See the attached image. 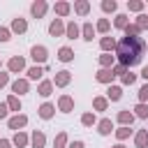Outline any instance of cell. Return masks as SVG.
<instances>
[{"label":"cell","instance_id":"1","mask_svg":"<svg viewBox=\"0 0 148 148\" xmlns=\"http://www.w3.org/2000/svg\"><path fill=\"white\" fill-rule=\"evenodd\" d=\"M146 49H148V42H146L143 37H123V39L116 42V49H113V51H116L118 62H120L123 67L132 69L134 65H139V62L143 60Z\"/></svg>","mask_w":148,"mask_h":148},{"label":"cell","instance_id":"2","mask_svg":"<svg viewBox=\"0 0 148 148\" xmlns=\"http://www.w3.org/2000/svg\"><path fill=\"white\" fill-rule=\"evenodd\" d=\"M30 58H32L39 67H44V65H46V60H49V49H46V46H42V44H35V46L30 49Z\"/></svg>","mask_w":148,"mask_h":148},{"label":"cell","instance_id":"3","mask_svg":"<svg viewBox=\"0 0 148 148\" xmlns=\"http://www.w3.org/2000/svg\"><path fill=\"white\" fill-rule=\"evenodd\" d=\"M25 125H28V116L25 113H14V116L7 118V127L14 130V132H21Z\"/></svg>","mask_w":148,"mask_h":148},{"label":"cell","instance_id":"4","mask_svg":"<svg viewBox=\"0 0 148 148\" xmlns=\"http://www.w3.org/2000/svg\"><path fill=\"white\" fill-rule=\"evenodd\" d=\"M7 72H9V74L25 72V58H23V56H12V58L7 60Z\"/></svg>","mask_w":148,"mask_h":148},{"label":"cell","instance_id":"5","mask_svg":"<svg viewBox=\"0 0 148 148\" xmlns=\"http://www.w3.org/2000/svg\"><path fill=\"white\" fill-rule=\"evenodd\" d=\"M69 83H72V72H67V69L56 72V76H53V88H65V86H69Z\"/></svg>","mask_w":148,"mask_h":148},{"label":"cell","instance_id":"6","mask_svg":"<svg viewBox=\"0 0 148 148\" xmlns=\"http://www.w3.org/2000/svg\"><path fill=\"white\" fill-rule=\"evenodd\" d=\"M25 92H30V81H28V79H16V81H12V95L21 97V95H25Z\"/></svg>","mask_w":148,"mask_h":148},{"label":"cell","instance_id":"7","mask_svg":"<svg viewBox=\"0 0 148 148\" xmlns=\"http://www.w3.org/2000/svg\"><path fill=\"white\" fill-rule=\"evenodd\" d=\"M46 12H49V5H46L44 0H35V2L30 5V14H32V18H44Z\"/></svg>","mask_w":148,"mask_h":148},{"label":"cell","instance_id":"8","mask_svg":"<svg viewBox=\"0 0 148 148\" xmlns=\"http://www.w3.org/2000/svg\"><path fill=\"white\" fill-rule=\"evenodd\" d=\"M49 35L51 37H65V21L62 18H53L49 23Z\"/></svg>","mask_w":148,"mask_h":148},{"label":"cell","instance_id":"9","mask_svg":"<svg viewBox=\"0 0 148 148\" xmlns=\"http://www.w3.org/2000/svg\"><path fill=\"white\" fill-rule=\"evenodd\" d=\"M58 111L72 113V111H74V97H72V95H60V97H58Z\"/></svg>","mask_w":148,"mask_h":148},{"label":"cell","instance_id":"10","mask_svg":"<svg viewBox=\"0 0 148 148\" xmlns=\"http://www.w3.org/2000/svg\"><path fill=\"white\" fill-rule=\"evenodd\" d=\"M37 116H39L42 120H51V118L56 116V104H51V102H44V104L37 109Z\"/></svg>","mask_w":148,"mask_h":148},{"label":"cell","instance_id":"11","mask_svg":"<svg viewBox=\"0 0 148 148\" xmlns=\"http://www.w3.org/2000/svg\"><path fill=\"white\" fill-rule=\"evenodd\" d=\"M116 120H118L123 127H132V123H134L136 118H134V113H132L130 109H123V111H118V113H116Z\"/></svg>","mask_w":148,"mask_h":148},{"label":"cell","instance_id":"12","mask_svg":"<svg viewBox=\"0 0 148 148\" xmlns=\"http://www.w3.org/2000/svg\"><path fill=\"white\" fill-rule=\"evenodd\" d=\"M97 134L99 136H109L111 132H113V120L111 118H102V120H97Z\"/></svg>","mask_w":148,"mask_h":148},{"label":"cell","instance_id":"13","mask_svg":"<svg viewBox=\"0 0 148 148\" xmlns=\"http://www.w3.org/2000/svg\"><path fill=\"white\" fill-rule=\"evenodd\" d=\"M113 79H116L113 72H111V69H104V67H99L97 74H95V81H97V83H109V86H113Z\"/></svg>","mask_w":148,"mask_h":148},{"label":"cell","instance_id":"14","mask_svg":"<svg viewBox=\"0 0 148 148\" xmlns=\"http://www.w3.org/2000/svg\"><path fill=\"white\" fill-rule=\"evenodd\" d=\"M30 146H32V148H44V146H46V134H44L42 130H35V132L30 134Z\"/></svg>","mask_w":148,"mask_h":148},{"label":"cell","instance_id":"15","mask_svg":"<svg viewBox=\"0 0 148 148\" xmlns=\"http://www.w3.org/2000/svg\"><path fill=\"white\" fill-rule=\"evenodd\" d=\"M53 12H56V16L65 18V16H69V12H72V5H69L67 0H60V2H56V5H53Z\"/></svg>","mask_w":148,"mask_h":148},{"label":"cell","instance_id":"16","mask_svg":"<svg viewBox=\"0 0 148 148\" xmlns=\"http://www.w3.org/2000/svg\"><path fill=\"white\" fill-rule=\"evenodd\" d=\"M9 30H12V32H16V35H23V32L28 30V21H25V18H21V16H16V18H12Z\"/></svg>","mask_w":148,"mask_h":148},{"label":"cell","instance_id":"17","mask_svg":"<svg viewBox=\"0 0 148 148\" xmlns=\"http://www.w3.org/2000/svg\"><path fill=\"white\" fill-rule=\"evenodd\" d=\"M37 95H39V97H51V95H53V81H49V79L39 81V86H37Z\"/></svg>","mask_w":148,"mask_h":148},{"label":"cell","instance_id":"18","mask_svg":"<svg viewBox=\"0 0 148 148\" xmlns=\"http://www.w3.org/2000/svg\"><path fill=\"white\" fill-rule=\"evenodd\" d=\"M30 143V136L21 130V132H14V136H12V146H16V148H25Z\"/></svg>","mask_w":148,"mask_h":148},{"label":"cell","instance_id":"19","mask_svg":"<svg viewBox=\"0 0 148 148\" xmlns=\"http://www.w3.org/2000/svg\"><path fill=\"white\" fill-rule=\"evenodd\" d=\"M65 37H67V39H76V37H81V28H79L74 21H67V23H65Z\"/></svg>","mask_w":148,"mask_h":148},{"label":"cell","instance_id":"20","mask_svg":"<svg viewBox=\"0 0 148 148\" xmlns=\"http://www.w3.org/2000/svg\"><path fill=\"white\" fill-rule=\"evenodd\" d=\"M109 102H120L123 99V86H109L106 95H104Z\"/></svg>","mask_w":148,"mask_h":148},{"label":"cell","instance_id":"21","mask_svg":"<svg viewBox=\"0 0 148 148\" xmlns=\"http://www.w3.org/2000/svg\"><path fill=\"white\" fill-rule=\"evenodd\" d=\"M99 49H102V53H111V51L116 49V39H113L111 35H104V37L99 39Z\"/></svg>","mask_w":148,"mask_h":148},{"label":"cell","instance_id":"22","mask_svg":"<svg viewBox=\"0 0 148 148\" xmlns=\"http://www.w3.org/2000/svg\"><path fill=\"white\" fill-rule=\"evenodd\" d=\"M134 146L136 148H148V130L134 132Z\"/></svg>","mask_w":148,"mask_h":148},{"label":"cell","instance_id":"23","mask_svg":"<svg viewBox=\"0 0 148 148\" xmlns=\"http://www.w3.org/2000/svg\"><path fill=\"white\" fill-rule=\"evenodd\" d=\"M92 37H95V25H92L90 21H86V23L81 25V39H86V42H92Z\"/></svg>","mask_w":148,"mask_h":148},{"label":"cell","instance_id":"24","mask_svg":"<svg viewBox=\"0 0 148 148\" xmlns=\"http://www.w3.org/2000/svg\"><path fill=\"white\" fill-rule=\"evenodd\" d=\"M58 60H60V62H72V60H74V49L60 46V49H58Z\"/></svg>","mask_w":148,"mask_h":148},{"label":"cell","instance_id":"25","mask_svg":"<svg viewBox=\"0 0 148 148\" xmlns=\"http://www.w3.org/2000/svg\"><path fill=\"white\" fill-rule=\"evenodd\" d=\"M88 12H90V2H88V0H74V14L86 16Z\"/></svg>","mask_w":148,"mask_h":148},{"label":"cell","instance_id":"26","mask_svg":"<svg viewBox=\"0 0 148 148\" xmlns=\"http://www.w3.org/2000/svg\"><path fill=\"white\" fill-rule=\"evenodd\" d=\"M25 74H28V81H37V79H42V76H44V67L32 65V67H28V69H25Z\"/></svg>","mask_w":148,"mask_h":148},{"label":"cell","instance_id":"27","mask_svg":"<svg viewBox=\"0 0 148 148\" xmlns=\"http://www.w3.org/2000/svg\"><path fill=\"white\" fill-rule=\"evenodd\" d=\"M5 104H7V109H9V111H14V113H18V111L23 109V104H21V97H16V95H9Z\"/></svg>","mask_w":148,"mask_h":148},{"label":"cell","instance_id":"28","mask_svg":"<svg viewBox=\"0 0 148 148\" xmlns=\"http://www.w3.org/2000/svg\"><path fill=\"white\" fill-rule=\"evenodd\" d=\"M92 109H95V111H106V109H109V99H106L104 95L92 97Z\"/></svg>","mask_w":148,"mask_h":148},{"label":"cell","instance_id":"29","mask_svg":"<svg viewBox=\"0 0 148 148\" xmlns=\"http://www.w3.org/2000/svg\"><path fill=\"white\" fill-rule=\"evenodd\" d=\"M113 134H116L118 143H123V141H125V139H130V136H132L134 132H132V127H123V125H120L118 130H113Z\"/></svg>","mask_w":148,"mask_h":148},{"label":"cell","instance_id":"30","mask_svg":"<svg viewBox=\"0 0 148 148\" xmlns=\"http://www.w3.org/2000/svg\"><path fill=\"white\" fill-rule=\"evenodd\" d=\"M99 7H102L104 14H116V12H118V2H116V0H102Z\"/></svg>","mask_w":148,"mask_h":148},{"label":"cell","instance_id":"31","mask_svg":"<svg viewBox=\"0 0 148 148\" xmlns=\"http://www.w3.org/2000/svg\"><path fill=\"white\" fill-rule=\"evenodd\" d=\"M81 125H83V127H92V125H97V116H95V111H86V113L81 116Z\"/></svg>","mask_w":148,"mask_h":148},{"label":"cell","instance_id":"32","mask_svg":"<svg viewBox=\"0 0 148 148\" xmlns=\"http://www.w3.org/2000/svg\"><path fill=\"white\" fill-rule=\"evenodd\" d=\"M132 113H134V118H139V120H146L148 118V104H136L134 109H132Z\"/></svg>","mask_w":148,"mask_h":148},{"label":"cell","instance_id":"33","mask_svg":"<svg viewBox=\"0 0 148 148\" xmlns=\"http://www.w3.org/2000/svg\"><path fill=\"white\" fill-rule=\"evenodd\" d=\"M127 23H130V16H127V14H116V18H113V28L125 30V28H127Z\"/></svg>","mask_w":148,"mask_h":148},{"label":"cell","instance_id":"34","mask_svg":"<svg viewBox=\"0 0 148 148\" xmlns=\"http://www.w3.org/2000/svg\"><path fill=\"white\" fill-rule=\"evenodd\" d=\"M109 30H111V21H109V18H99V21L95 23V32L109 35Z\"/></svg>","mask_w":148,"mask_h":148},{"label":"cell","instance_id":"35","mask_svg":"<svg viewBox=\"0 0 148 148\" xmlns=\"http://www.w3.org/2000/svg\"><path fill=\"white\" fill-rule=\"evenodd\" d=\"M99 65H102L104 69H111V67L116 65V56H111V53H102V56H99Z\"/></svg>","mask_w":148,"mask_h":148},{"label":"cell","instance_id":"36","mask_svg":"<svg viewBox=\"0 0 148 148\" xmlns=\"http://www.w3.org/2000/svg\"><path fill=\"white\" fill-rule=\"evenodd\" d=\"M69 139H67V132H58L56 139H53V148H67Z\"/></svg>","mask_w":148,"mask_h":148},{"label":"cell","instance_id":"37","mask_svg":"<svg viewBox=\"0 0 148 148\" xmlns=\"http://www.w3.org/2000/svg\"><path fill=\"white\" fill-rule=\"evenodd\" d=\"M143 7H146V2H143V0H127V9H130V12L143 14Z\"/></svg>","mask_w":148,"mask_h":148},{"label":"cell","instance_id":"38","mask_svg":"<svg viewBox=\"0 0 148 148\" xmlns=\"http://www.w3.org/2000/svg\"><path fill=\"white\" fill-rule=\"evenodd\" d=\"M123 32H125V37H141V28L136 23H127V28Z\"/></svg>","mask_w":148,"mask_h":148},{"label":"cell","instance_id":"39","mask_svg":"<svg viewBox=\"0 0 148 148\" xmlns=\"http://www.w3.org/2000/svg\"><path fill=\"white\" fill-rule=\"evenodd\" d=\"M136 76H139V74H134L132 69H127V72L120 76V81H123V86H132V83L136 81Z\"/></svg>","mask_w":148,"mask_h":148},{"label":"cell","instance_id":"40","mask_svg":"<svg viewBox=\"0 0 148 148\" xmlns=\"http://www.w3.org/2000/svg\"><path fill=\"white\" fill-rule=\"evenodd\" d=\"M136 97H139V102H141V104H148V83H143V86L139 88Z\"/></svg>","mask_w":148,"mask_h":148},{"label":"cell","instance_id":"41","mask_svg":"<svg viewBox=\"0 0 148 148\" xmlns=\"http://www.w3.org/2000/svg\"><path fill=\"white\" fill-rule=\"evenodd\" d=\"M134 23H136V25L141 28V32H143V30H148V14H139Z\"/></svg>","mask_w":148,"mask_h":148},{"label":"cell","instance_id":"42","mask_svg":"<svg viewBox=\"0 0 148 148\" xmlns=\"http://www.w3.org/2000/svg\"><path fill=\"white\" fill-rule=\"evenodd\" d=\"M9 39H12V30L0 25V42H9Z\"/></svg>","mask_w":148,"mask_h":148},{"label":"cell","instance_id":"43","mask_svg":"<svg viewBox=\"0 0 148 148\" xmlns=\"http://www.w3.org/2000/svg\"><path fill=\"white\" fill-rule=\"evenodd\" d=\"M111 72H113V76H123V74L127 72V67H123V65L118 62V65H113V67H111Z\"/></svg>","mask_w":148,"mask_h":148},{"label":"cell","instance_id":"44","mask_svg":"<svg viewBox=\"0 0 148 148\" xmlns=\"http://www.w3.org/2000/svg\"><path fill=\"white\" fill-rule=\"evenodd\" d=\"M7 118H9V109L5 102H0V120H7Z\"/></svg>","mask_w":148,"mask_h":148},{"label":"cell","instance_id":"45","mask_svg":"<svg viewBox=\"0 0 148 148\" xmlns=\"http://www.w3.org/2000/svg\"><path fill=\"white\" fill-rule=\"evenodd\" d=\"M9 83V72H0V90Z\"/></svg>","mask_w":148,"mask_h":148},{"label":"cell","instance_id":"46","mask_svg":"<svg viewBox=\"0 0 148 148\" xmlns=\"http://www.w3.org/2000/svg\"><path fill=\"white\" fill-rule=\"evenodd\" d=\"M67 148H86V143H83L81 139H76V141H69V143H67Z\"/></svg>","mask_w":148,"mask_h":148},{"label":"cell","instance_id":"47","mask_svg":"<svg viewBox=\"0 0 148 148\" xmlns=\"http://www.w3.org/2000/svg\"><path fill=\"white\" fill-rule=\"evenodd\" d=\"M0 148H12V141L9 139H0Z\"/></svg>","mask_w":148,"mask_h":148},{"label":"cell","instance_id":"48","mask_svg":"<svg viewBox=\"0 0 148 148\" xmlns=\"http://www.w3.org/2000/svg\"><path fill=\"white\" fill-rule=\"evenodd\" d=\"M139 76H141V79H146V81H148V65H146V67H141V74H139Z\"/></svg>","mask_w":148,"mask_h":148},{"label":"cell","instance_id":"49","mask_svg":"<svg viewBox=\"0 0 148 148\" xmlns=\"http://www.w3.org/2000/svg\"><path fill=\"white\" fill-rule=\"evenodd\" d=\"M111 148H125V146H123V143H116V146H111Z\"/></svg>","mask_w":148,"mask_h":148},{"label":"cell","instance_id":"50","mask_svg":"<svg viewBox=\"0 0 148 148\" xmlns=\"http://www.w3.org/2000/svg\"><path fill=\"white\" fill-rule=\"evenodd\" d=\"M0 65H2V62H0Z\"/></svg>","mask_w":148,"mask_h":148}]
</instances>
